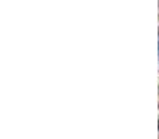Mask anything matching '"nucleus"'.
<instances>
[{"label":"nucleus","instance_id":"obj_1","mask_svg":"<svg viewBox=\"0 0 159 139\" xmlns=\"http://www.w3.org/2000/svg\"><path fill=\"white\" fill-rule=\"evenodd\" d=\"M158 50H159V45H158Z\"/></svg>","mask_w":159,"mask_h":139}]
</instances>
